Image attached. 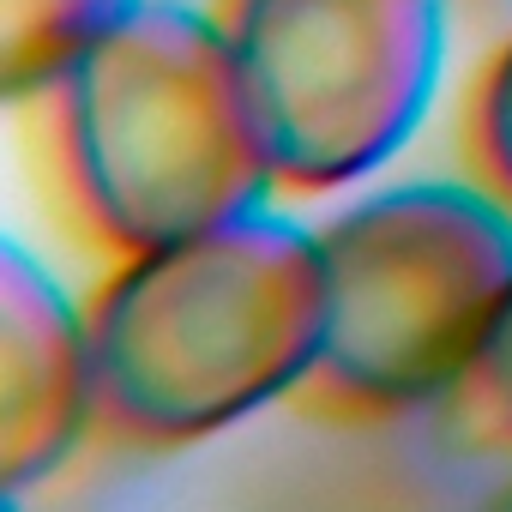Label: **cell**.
Masks as SVG:
<instances>
[{
	"mask_svg": "<svg viewBox=\"0 0 512 512\" xmlns=\"http://www.w3.org/2000/svg\"><path fill=\"white\" fill-rule=\"evenodd\" d=\"M326 332L320 241L272 211L127 253L85 308L91 422L187 446L296 398Z\"/></svg>",
	"mask_w": 512,
	"mask_h": 512,
	"instance_id": "cell-1",
	"label": "cell"
},
{
	"mask_svg": "<svg viewBox=\"0 0 512 512\" xmlns=\"http://www.w3.org/2000/svg\"><path fill=\"white\" fill-rule=\"evenodd\" d=\"M49 97L67 187L121 260L266 211L278 187L217 13L139 0Z\"/></svg>",
	"mask_w": 512,
	"mask_h": 512,
	"instance_id": "cell-2",
	"label": "cell"
},
{
	"mask_svg": "<svg viewBox=\"0 0 512 512\" xmlns=\"http://www.w3.org/2000/svg\"><path fill=\"white\" fill-rule=\"evenodd\" d=\"M326 332L296 404L380 422L458 386L512 290V217L476 187H392L320 235Z\"/></svg>",
	"mask_w": 512,
	"mask_h": 512,
	"instance_id": "cell-3",
	"label": "cell"
},
{
	"mask_svg": "<svg viewBox=\"0 0 512 512\" xmlns=\"http://www.w3.org/2000/svg\"><path fill=\"white\" fill-rule=\"evenodd\" d=\"M217 25L290 193L392 163L440 79V0H223Z\"/></svg>",
	"mask_w": 512,
	"mask_h": 512,
	"instance_id": "cell-4",
	"label": "cell"
},
{
	"mask_svg": "<svg viewBox=\"0 0 512 512\" xmlns=\"http://www.w3.org/2000/svg\"><path fill=\"white\" fill-rule=\"evenodd\" d=\"M91 422L85 314L25 247L0 253V494L55 476Z\"/></svg>",
	"mask_w": 512,
	"mask_h": 512,
	"instance_id": "cell-5",
	"label": "cell"
},
{
	"mask_svg": "<svg viewBox=\"0 0 512 512\" xmlns=\"http://www.w3.org/2000/svg\"><path fill=\"white\" fill-rule=\"evenodd\" d=\"M139 0H0V85L7 97L55 91V79L103 43Z\"/></svg>",
	"mask_w": 512,
	"mask_h": 512,
	"instance_id": "cell-6",
	"label": "cell"
},
{
	"mask_svg": "<svg viewBox=\"0 0 512 512\" xmlns=\"http://www.w3.org/2000/svg\"><path fill=\"white\" fill-rule=\"evenodd\" d=\"M452 404H458V422L488 440V446H512V290L506 302L494 308L470 368L458 374L452 386Z\"/></svg>",
	"mask_w": 512,
	"mask_h": 512,
	"instance_id": "cell-7",
	"label": "cell"
},
{
	"mask_svg": "<svg viewBox=\"0 0 512 512\" xmlns=\"http://www.w3.org/2000/svg\"><path fill=\"white\" fill-rule=\"evenodd\" d=\"M470 145H476V169L488 175V193H500V199L512 205V43H506V49L494 55V67L482 73Z\"/></svg>",
	"mask_w": 512,
	"mask_h": 512,
	"instance_id": "cell-8",
	"label": "cell"
},
{
	"mask_svg": "<svg viewBox=\"0 0 512 512\" xmlns=\"http://www.w3.org/2000/svg\"><path fill=\"white\" fill-rule=\"evenodd\" d=\"M500 500H512V488H506V494H500Z\"/></svg>",
	"mask_w": 512,
	"mask_h": 512,
	"instance_id": "cell-9",
	"label": "cell"
}]
</instances>
